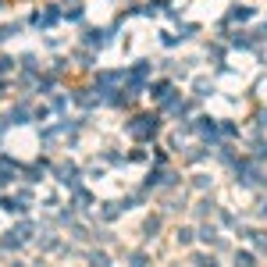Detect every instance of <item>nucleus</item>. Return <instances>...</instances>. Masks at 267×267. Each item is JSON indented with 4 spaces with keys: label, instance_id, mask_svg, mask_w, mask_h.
Masks as SVG:
<instances>
[{
    "label": "nucleus",
    "instance_id": "nucleus-1",
    "mask_svg": "<svg viewBox=\"0 0 267 267\" xmlns=\"http://www.w3.org/2000/svg\"><path fill=\"white\" fill-rule=\"evenodd\" d=\"M129 132L135 135V139H146V135L157 132V118H150V114H139L132 125H129Z\"/></svg>",
    "mask_w": 267,
    "mask_h": 267
},
{
    "label": "nucleus",
    "instance_id": "nucleus-2",
    "mask_svg": "<svg viewBox=\"0 0 267 267\" xmlns=\"http://www.w3.org/2000/svg\"><path fill=\"white\" fill-rule=\"evenodd\" d=\"M32 232H36V228H32V221H22V224L14 228V235H18L22 242H29V239H32Z\"/></svg>",
    "mask_w": 267,
    "mask_h": 267
},
{
    "label": "nucleus",
    "instance_id": "nucleus-3",
    "mask_svg": "<svg viewBox=\"0 0 267 267\" xmlns=\"http://www.w3.org/2000/svg\"><path fill=\"white\" fill-rule=\"evenodd\" d=\"M57 175H61V182H65V186H75V164H65V168H57Z\"/></svg>",
    "mask_w": 267,
    "mask_h": 267
},
{
    "label": "nucleus",
    "instance_id": "nucleus-4",
    "mask_svg": "<svg viewBox=\"0 0 267 267\" xmlns=\"http://www.w3.org/2000/svg\"><path fill=\"white\" fill-rule=\"evenodd\" d=\"M11 175H14V164H11L7 157H0V186H4V182H7Z\"/></svg>",
    "mask_w": 267,
    "mask_h": 267
},
{
    "label": "nucleus",
    "instance_id": "nucleus-5",
    "mask_svg": "<svg viewBox=\"0 0 267 267\" xmlns=\"http://www.w3.org/2000/svg\"><path fill=\"white\" fill-rule=\"evenodd\" d=\"M228 18H232V22H242V18H250V7H235Z\"/></svg>",
    "mask_w": 267,
    "mask_h": 267
},
{
    "label": "nucleus",
    "instance_id": "nucleus-6",
    "mask_svg": "<svg viewBox=\"0 0 267 267\" xmlns=\"http://www.w3.org/2000/svg\"><path fill=\"white\" fill-rule=\"evenodd\" d=\"M178 242L189 246V242H193V228H178Z\"/></svg>",
    "mask_w": 267,
    "mask_h": 267
},
{
    "label": "nucleus",
    "instance_id": "nucleus-7",
    "mask_svg": "<svg viewBox=\"0 0 267 267\" xmlns=\"http://www.w3.org/2000/svg\"><path fill=\"white\" fill-rule=\"evenodd\" d=\"M7 71H14V61H11V57H0V78H4Z\"/></svg>",
    "mask_w": 267,
    "mask_h": 267
},
{
    "label": "nucleus",
    "instance_id": "nucleus-8",
    "mask_svg": "<svg viewBox=\"0 0 267 267\" xmlns=\"http://www.w3.org/2000/svg\"><path fill=\"white\" fill-rule=\"evenodd\" d=\"M118 214H121L118 203H107V207H104V217H118Z\"/></svg>",
    "mask_w": 267,
    "mask_h": 267
},
{
    "label": "nucleus",
    "instance_id": "nucleus-9",
    "mask_svg": "<svg viewBox=\"0 0 267 267\" xmlns=\"http://www.w3.org/2000/svg\"><path fill=\"white\" fill-rule=\"evenodd\" d=\"M157 228H160V217H150L146 221V235H157Z\"/></svg>",
    "mask_w": 267,
    "mask_h": 267
},
{
    "label": "nucleus",
    "instance_id": "nucleus-10",
    "mask_svg": "<svg viewBox=\"0 0 267 267\" xmlns=\"http://www.w3.org/2000/svg\"><path fill=\"white\" fill-rule=\"evenodd\" d=\"M86 39H89V47H100V43H104V32H89Z\"/></svg>",
    "mask_w": 267,
    "mask_h": 267
},
{
    "label": "nucleus",
    "instance_id": "nucleus-11",
    "mask_svg": "<svg viewBox=\"0 0 267 267\" xmlns=\"http://www.w3.org/2000/svg\"><path fill=\"white\" fill-rule=\"evenodd\" d=\"M253 157H257V160H264V157H267V142H257V150H253Z\"/></svg>",
    "mask_w": 267,
    "mask_h": 267
},
{
    "label": "nucleus",
    "instance_id": "nucleus-12",
    "mask_svg": "<svg viewBox=\"0 0 267 267\" xmlns=\"http://www.w3.org/2000/svg\"><path fill=\"white\" fill-rule=\"evenodd\" d=\"M257 121H260V129H267V111H260V114H257Z\"/></svg>",
    "mask_w": 267,
    "mask_h": 267
}]
</instances>
